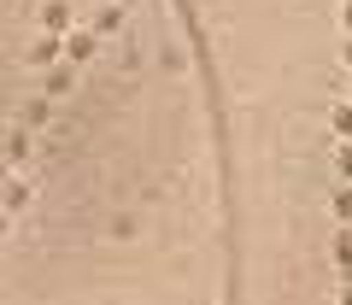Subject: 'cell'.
<instances>
[{
    "instance_id": "cell-4",
    "label": "cell",
    "mask_w": 352,
    "mask_h": 305,
    "mask_svg": "<svg viewBox=\"0 0 352 305\" xmlns=\"http://www.w3.org/2000/svg\"><path fill=\"white\" fill-rule=\"evenodd\" d=\"M30 59H36V65H53V59H59V36H47V41H36V53H30Z\"/></svg>"
},
{
    "instance_id": "cell-3",
    "label": "cell",
    "mask_w": 352,
    "mask_h": 305,
    "mask_svg": "<svg viewBox=\"0 0 352 305\" xmlns=\"http://www.w3.org/2000/svg\"><path fill=\"white\" fill-rule=\"evenodd\" d=\"M335 217H340V223H352V182H340V188H335Z\"/></svg>"
},
{
    "instance_id": "cell-5",
    "label": "cell",
    "mask_w": 352,
    "mask_h": 305,
    "mask_svg": "<svg viewBox=\"0 0 352 305\" xmlns=\"http://www.w3.org/2000/svg\"><path fill=\"white\" fill-rule=\"evenodd\" d=\"M335 165H340V182H352V141H340V147H335Z\"/></svg>"
},
{
    "instance_id": "cell-7",
    "label": "cell",
    "mask_w": 352,
    "mask_h": 305,
    "mask_svg": "<svg viewBox=\"0 0 352 305\" xmlns=\"http://www.w3.org/2000/svg\"><path fill=\"white\" fill-rule=\"evenodd\" d=\"M340 24H346V30H352V0H346V6H340Z\"/></svg>"
},
{
    "instance_id": "cell-8",
    "label": "cell",
    "mask_w": 352,
    "mask_h": 305,
    "mask_svg": "<svg viewBox=\"0 0 352 305\" xmlns=\"http://www.w3.org/2000/svg\"><path fill=\"white\" fill-rule=\"evenodd\" d=\"M340 59H346V71H352V36H346V47H340Z\"/></svg>"
},
{
    "instance_id": "cell-6",
    "label": "cell",
    "mask_w": 352,
    "mask_h": 305,
    "mask_svg": "<svg viewBox=\"0 0 352 305\" xmlns=\"http://www.w3.org/2000/svg\"><path fill=\"white\" fill-rule=\"evenodd\" d=\"M335 135L352 141V106H335Z\"/></svg>"
},
{
    "instance_id": "cell-2",
    "label": "cell",
    "mask_w": 352,
    "mask_h": 305,
    "mask_svg": "<svg viewBox=\"0 0 352 305\" xmlns=\"http://www.w3.org/2000/svg\"><path fill=\"white\" fill-rule=\"evenodd\" d=\"M335 264H340V276L352 282V229H340V235H335Z\"/></svg>"
},
{
    "instance_id": "cell-1",
    "label": "cell",
    "mask_w": 352,
    "mask_h": 305,
    "mask_svg": "<svg viewBox=\"0 0 352 305\" xmlns=\"http://www.w3.org/2000/svg\"><path fill=\"white\" fill-rule=\"evenodd\" d=\"M41 24H47V36L71 30V0H47V6H41Z\"/></svg>"
}]
</instances>
